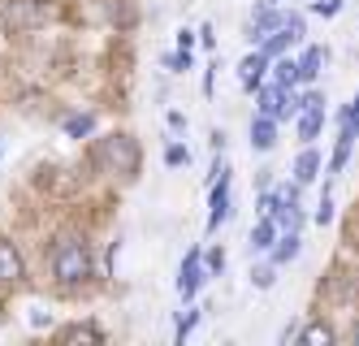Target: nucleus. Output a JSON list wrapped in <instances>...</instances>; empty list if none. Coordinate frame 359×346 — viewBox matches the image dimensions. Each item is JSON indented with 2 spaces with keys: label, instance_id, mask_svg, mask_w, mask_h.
Returning a JSON list of instances; mask_svg holds the SVG:
<instances>
[{
  "label": "nucleus",
  "instance_id": "29",
  "mask_svg": "<svg viewBox=\"0 0 359 346\" xmlns=\"http://www.w3.org/2000/svg\"><path fill=\"white\" fill-rule=\"evenodd\" d=\"M165 121H169L173 130H182V126H187V117H182V113H165Z\"/></svg>",
  "mask_w": 359,
  "mask_h": 346
},
{
  "label": "nucleus",
  "instance_id": "28",
  "mask_svg": "<svg viewBox=\"0 0 359 346\" xmlns=\"http://www.w3.org/2000/svg\"><path fill=\"white\" fill-rule=\"evenodd\" d=\"M195 44V31H177V48H191Z\"/></svg>",
  "mask_w": 359,
  "mask_h": 346
},
{
  "label": "nucleus",
  "instance_id": "24",
  "mask_svg": "<svg viewBox=\"0 0 359 346\" xmlns=\"http://www.w3.org/2000/svg\"><path fill=\"white\" fill-rule=\"evenodd\" d=\"M346 9V0H316L312 5V13H320V18H338Z\"/></svg>",
  "mask_w": 359,
  "mask_h": 346
},
{
  "label": "nucleus",
  "instance_id": "26",
  "mask_svg": "<svg viewBox=\"0 0 359 346\" xmlns=\"http://www.w3.org/2000/svg\"><path fill=\"white\" fill-rule=\"evenodd\" d=\"M195 39H203V48H212V44H217V35H212V26H208V22H203V31H195Z\"/></svg>",
  "mask_w": 359,
  "mask_h": 346
},
{
  "label": "nucleus",
  "instance_id": "4",
  "mask_svg": "<svg viewBox=\"0 0 359 346\" xmlns=\"http://www.w3.org/2000/svg\"><path fill=\"white\" fill-rule=\"evenodd\" d=\"M225 217H229V169L217 156V161H212V191H208V234L221 229Z\"/></svg>",
  "mask_w": 359,
  "mask_h": 346
},
{
  "label": "nucleus",
  "instance_id": "1",
  "mask_svg": "<svg viewBox=\"0 0 359 346\" xmlns=\"http://www.w3.org/2000/svg\"><path fill=\"white\" fill-rule=\"evenodd\" d=\"M48 269H53L57 286H83L91 277V247L83 234H61L53 251H48Z\"/></svg>",
  "mask_w": 359,
  "mask_h": 346
},
{
  "label": "nucleus",
  "instance_id": "13",
  "mask_svg": "<svg viewBox=\"0 0 359 346\" xmlns=\"http://www.w3.org/2000/svg\"><path fill=\"white\" fill-rule=\"evenodd\" d=\"M333 338H338V333H333V325H325V321H307V325H299L294 329V342H320V346H329Z\"/></svg>",
  "mask_w": 359,
  "mask_h": 346
},
{
  "label": "nucleus",
  "instance_id": "12",
  "mask_svg": "<svg viewBox=\"0 0 359 346\" xmlns=\"http://www.w3.org/2000/svg\"><path fill=\"white\" fill-rule=\"evenodd\" d=\"M294 121H299V139L303 143H316L320 130H325V109H299Z\"/></svg>",
  "mask_w": 359,
  "mask_h": 346
},
{
  "label": "nucleus",
  "instance_id": "5",
  "mask_svg": "<svg viewBox=\"0 0 359 346\" xmlns=\"http://www.w3.org/2000/svg\"><path fill=\"white\" fill-rule=\"evenodd\" d=\"M203 277H208V269H203V251L195 247V251H187V260H182V277H177V290H182V299H195V290H199Z\"/></svg>",
  "mask_w": 359,
  "mask_h": 346
},
{
  "label": "nucleus",
  "instance_id": "7",
  "mask_svg": "<svg viewBox=\"0 0 359 346\" xmlns=\"http://www.w3.org/2000/svg\"><path fill=\"white\" fill-rule=\"evenodd\" d=\"M294 61H299V83H316L320 69H325V61H329V52H325L320 44H307Z\"/></svg>",
  "mask_w": 359,
  "mask_h": 346
},
{
  "label": "nucleus",
  "instance_id": "23",
  "mask_svg": "<svg viewBox=\"0 0 359 346\" xmlns=\"http://www.w3.org/2000/svg\"><path fill=\"white\" fill-rule=\"evenodd\" d=\"M187 161H191V152H187L182 143H177V139H173V143H165V165H173V169H182Z\"/></svg>",
  "mask_w": 359,
  "mask_h": 346
},
{
  "label": "nucleus",
  "instance_id": "17",
  "mask_svg": "<svg viewBox=\"0 0 359 346\" xmlns=\"http://www.w3.org/2000/svg\"><path fill=\"white\" fill-rule=\"evenodd\" d=\"M43 18H48V9H43V5H27V0H22V5L13 9V18H9V22H13V26H27V22L35 26V22H43Z\"/></svg>",
  "mask_w": 359,
  "mask_h": 346
},
{
  "label": "nucleus",
  "instance_id": "16",
  "mask_svg": "<svg viewBox=\"0 0 359 346\" xmlns=\"http://www.w3.org/2000/svg\"><path fill=\"white\" fill-rule=\"evenodd\" d=\"M95 130V113H74L65 117V139H87Z\"/></svg>",
  "mask_w": 359,
  "mask_h": 346
},
{
  "label": "nucleus",
  "instance_id": "14",
  "mask_svg": "<svg viewBox=\"0 0 359 346\" xmlns=\"http://www.w3.org/2000/svg\"><path fill=\"white\" fill-rule=\"evenodd\" d=\"M269 74H273V83H281V87H294V83H299V61L281 52V57H273Z\"/></svg>",
  "mask_w": 359,
  "mask_h": 346
},
{
  "label": "nucleus",
  "instance_id": "6",
  "mask_svg": "<svg viewBox=\"0 0 359 346\" xmlns=\"http://www.w3.org/2000/svg\"><path fill=\"white\" fill-rule=\"evenodd\" d=\"M320 165H325L320 147H316V143H303V152L294 156V182H299V186L316 182V178H320Z\"/></svg>",
  "mask_w": 359,
  "mask_h": 346
},
{
  "label": "nucleus",
  "instance_id": "11",
  "mask_svg": "<svg viewBox=\"0 0 359 346\" xmlns=\"http://www.w3.org/2000/svg\"><path fill=\"white\" fill-rule=\"evenodd\" d=\"M299 247H303L299 229H281V234H277V243L269 247V251H273V264H277V269H281V264H290V260L299 255Z\"/></svg>",
  "mask_w": 359,
  "mask_h": 346
},
{
  "label": "nucleus",
  "instance_id": "27",
  "mask_svg": "<svg viewBox=\"0 0 359 346\" xmlns=\"http://www.w3.org/2000/svg\"><path fill=\"white\" fill-rule=\"evenodd\" d=\"M31 321H35L39 329H48V312H43V307H31Z\"/></svg>",
  "mask_w": 359,
  "mask_h": 346
},
{
  "label": "nucleus",
  "instance_id": "3",
  "mask_svg": "<svg viewBox=\"0 0 359 346\" xmlns=\"http://www.w3.org/2000/svg\"><path fill=\"white\" fill-rule=\"evenodd\" d=\"M255 113H269V117H277V121H290L294 113H299V100L290 95V87H281V83H260L255 87Z\"/></svg>",
  "mask_w": 359,
  "mask_h": 346
},
{
  "label": "nucleus",
  "instance_id": "22",
  "mask_svg": "<svg viewBox=\"0 0 359 346\" xmlns=\"http://www.w3.org/2000/svg\"><path fill=\"white\" fill-rule=\"evenodd\" d=\"M199 316H203L199 307H187V312H182V321H177V333H173V338H177V342H187V338H191V329L199 325Z\"/></svg>",
  "mask_w": 359,
  "mask_h": 346
},
{
  "label": "nucleus",
  "instance_id": "8",
  "mask_svg": "<svg viewBox=\"0 0 359 346\" xmlns=\"http://www.w3.org/2000/svg\"><path fill=\"white\" fill-rule=\"evenodd\" d=\"M277 117H269V113H255L251 117V147L255 152H269V147H277Z\"/></svg>",
  "mask_w": 359,
  "mask_h": 346
},
{
  "label": "nucleus",
  "instance_id": "2",
  "mask_svg": "<svg viewBox=\"0 0 359 346\" xmlns=\"http://www.w3.org/2000/svg\"><path fill=\"white\" fill-rule=\"evenodd\" d=\"M95 161H100V169H104V173L130 178V173H139V143L126 139V135H109V139H100Z\"/></svg>",
  "mask_w": 359,
  "mask_h": 346
},
{
  "label": "nucleus",
  "instance_id": "30",
  "mask_svg": "<svg viewBox=\"0 0 359 346\" xmlns=\"http://www.w3.org/2000/svg\"><path fill=\"white\" fill-rule=\"evenodd\" d=\"M351 342H359V321H355V325H351Z\"/></svg>",
  "mask_w": 359,
  "mask_h": 346
},
{
  "label": "nucleus",
  "instance_id": "19",
  "mask_svg": "<svg viewBox=\"0 0 359 346\" xmlns=\"http://www.w3.org/2000/svg\"><path fill=\"white\" fill-rule=\"evenodd\" d=\"M195 61H191V48H177V52H165V69L169 74H187Z\"/></svg>",
  "mask_w": 359,
  "mask_h": 346
},
{
  "label": "nucleus",
  "instance_id": "20",
  "mask_svg": "<svg viewBox=\"0 0 359 346\" xmlns=\"http://www.w3.org/2000/svg\"><path fill=\"white\" fill-rule=\"evenodd\" d=\"M316 225H333V182H325L320 204H316Z\"/></svg>",
  "mask_w": 359,
  "mask_h": 346
},
{
  "label": "nucleus",
  "instance_id": "18",
  "mask_svg": "<svg viewBox=\"0 0 359 346\" xmlns=\"http://www.w3.org/2000/svg\"><path fill=\"white\" fill-rule=\"evenodd\" d=\"M65 342H104V329L100 325H74V329H61Z\"/></svg>",
  "mask_w": 359,
  "mask_h": 346
},
{
  "label": "nucleus",
  "instance_id": "10",
  "mask_svg": "<svg viewBox=\"0 0 359 346\" xmlns=\"http://www.w3.org/2000/svg\"><path fill=\"white\" fill-rule=\"evenodd\" d=\"M22 273H27V269H22L18 247L0 238V286H18V281H22Z\"/></svg>",
  "mask_w": 359,
  "mask_h": 346
},
{
  "label": "nucleus",
  "instance_id": "31",
  "mask_svg": "<svg viewBox=\"0 0 359 346\" xmlns=\"http://www.w3.org/2000/svg\"><path fill=\"white\" fill-rule=\"evenodd\" d=\"M0 321H5V316H0Z\"/></svg>",
  "mask_w": 359,
  "mask_h": 346
},
{
  "label": "nucleus",
  "instance_id": "21",
  "mask_svg": "<svg viewBox=\"0 0 359 346\" xmlns=\"http://www.w3.org/2000/svg\"><path fill=\"white\" fill-rule=\"evenodd\" d=\"M251 281L260 286V290H269V286L277 281V264H273V260H269V264H255V269H251Z\"/></svg>",
  "mask_w": 359,
  "mask_h": 346
},
{
  "label": "nucleus",
  "instance_id": "15",
  "mask_svg": "<svg viewBox=\"0 0 359 346\" xmlns=\"http://www.w3.org/2000/svg\"><path fill=\"white\" fill-rule=\"evenodd\" d=\"M277 221L273 217H260V221H255V229H251V251H269L273 243H277Z\"/></svg>",
  "mask_w": 359,
  "mask_h": 346
},
{
  "label": "nucleus",
  "instance_id": "9",
  "mask_svg": "<svg viewBox=\"0 0 359 346\" xmlns=\"http://www.w3.org/2000/svg\"><path fill=\"white\" fill-rule=\"evenodd\" d=\"M269 65H273V61L264 57V52H260V48H255V52H251V57H247V61L238 65V83H243L247 91H255V87H260V83H264V69H269Z\"/></svg>",
  "mask_w": 359,
  "mask_h": 346
},
{
  "label": "nucleus",
  "instance_id": "25",
  "mask_svg": "<svg viewBox=\"0 0 359 346\" xmlns=\"http://www.w3.org/2000/svg\"><path fill=\"white\" fill-rule=\"evenodd\" d=\"M203 269H208V273H212V277H217V273H221V269H225V251H221V247H212V251H208V255H203Z\"/></svg>",
  "mask_w": 359,
  "mask_h": 346
}]
</instances>
